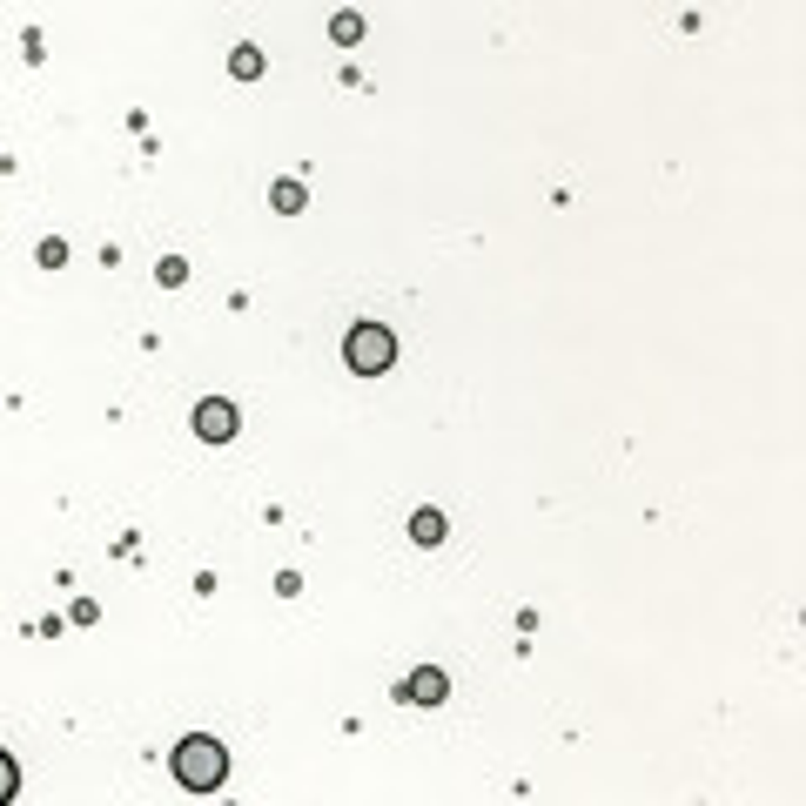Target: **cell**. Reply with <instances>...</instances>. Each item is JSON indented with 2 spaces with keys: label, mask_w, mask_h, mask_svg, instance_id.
Here are the masks:
<instances>
[{
  "label": "cell",
  "mask_w": 806,
  "mask_h": 806,
  "mask_svg": "<svg viewBox=\"0 0 806 806\" xmlns=\"http://www.w3.org/2000/svg\"><path fill=\"white\" fill-rule=\"evenodd\" d=\"M175 780L188 786V793H215V786L229 780V752H222L209 732H188V740L175 746Z\"/></svg>",
  "instance_id": "6da1fadb"
},
{
  "label": "cell",
  "mask_w": 806,
  "mask_h": 806,
  "mask_svg": "<svg viewBox=\"0 0 806 806\" xmlns=\"http://www.w3.org/2000/svg\"><path fill=\"white\" fill-rule=\"evenodd\" d=\"M343 363H350L356 376H383L390 363H397V336H390L383 323H356V330L343 336Z\"/></svg>",
  "instance_id": "7a4b0ae2"
},
{
  "label": "cell",
  "mask_w": 806,
  "mask_h": 806,
  "mask_svg": "<svg viewBox=\"0 0 806 806\" xmlns=\"http://www.w3.org/2000/svg\"><path fill=\"white\" fill-rule=\"evenodd\" d=\"M235 423H243V417H235V403H229V397L195 403V437H202V443H229V437H235Z\"/></svg>",
  "instance_id": "3957f363"
},
{
  "label": "cell",
  "mask_w": 806,
  "mask_h": 806,
  "mask_svg": "<svg viewBox=\"0 0 806 806\" xmlns=\"http://www.w3.org/2000/svg\"><path fill=\"white\" fill-rule=\"evenodd\" d=\"M443 692H451V679H443L437 665L410 672V685H403V699H410V706H443Z\"/></svg>",
  "instance_id": "277c9868"
},
{
  "label": "cell",
  "mask_w": 806,
  "mask_h": 806,
  "mask_svg": "<svg viewBox=\"0 0 806 806\" xmlns=\"http://www.w3.org/2000/svg\"><path fill=\"white\" fill-rule=\"evenodd\" d=\"M269 202H276L283 215H303V202H310V195H303V182H276V188H269Z\"/></svg>",
  "instance_id": "5b68a950"
},
{
  "label": "cell",
  "mask_w": 806,
  "mask_h": 806,
  "mask_svg": "<svg viewBox=\"0 0 806 806\" xmlns=\"http://www.w3.org/2000/svg\"><path fill=\"white\" fill-rule=\"evenodd\" d=\"M410 538H417V544H443V518H437V511H417V518H410Z\"/></svg>",
  "instance_id": "8992f818"
},
{
  "label": "cell",
  "mask_w": 806,
  "mask_h": 806,
  "mask_svg": "<svg viewBox=\"0 0 806 806\" xmlns=\"http://www.w3.org/2000/svg\"><path fill=\"white\" fill-rule=\"evenodd\" d=\"M229 75L235 81H255V75H263V55H255V47H235V55H229Z\"/></svg>",
  "instance_id": "52a82bcc"
},
{
  "label": "cell",
  "mask_w": 806,
  "mask_h": 806,
  "mask_svg": "<svg viewBox=\"0 0 806 806\" xmlns=\"http://www.w3.org/2000/svg\"><path fill=\"white\" fill-rule=\"evenodd\" d=\"M330 34H336L343 47H356V41H363V14H336V21H330Z\"/></svg>",
  "instance_id": "ba28073f"
},
{
  "label": "cell",
  "mask_w": 806,
  "mask_h": 806,
  "mask_svg": "<svg viewBox=\"0 0 806 806\" xmlns=\"http://www.w3.org/2000/svg\"><path fill=\"white\" fill-rule=\"evenodd\" d=\"M14 793H21V773H14V760L0 752V800H14Z\"/></svg>",
  "instance_id": "9c48e42d"
}]
</instances>
